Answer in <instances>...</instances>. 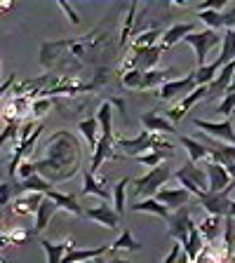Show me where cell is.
Here are the masks:
<instances>
[{"label":"cell","mask_w":235,"mask_h":263,"mask_svg":"<svg viewBox=\"0 0 235 263\" xmlns=\"http://www.w3.org/2000/svg\"><path fill=\"white\" fill-rule=\"evenodd\" d=\"M80 164V146L68 132H57L47 141V158L35 162V170L47 181H64L78 172Z\"/></svg>","instance_id":"6da1fadb"},{"label":"cell","mask_w":235,"mask_h":263,"mask_svg":"<svg viewBox=\"0 0 235 263\" xmlns=\"http://www.w3.org/2000/svg\"><path fill=\"white\" fill-rule=\"evenodd\" d=\"M174 176L179 179L181 188H186L191 195L195 197H203L205 193H209V179H207V172L200 170L195 162H184L179 170L174 172Z\"/></svg>","instance_id":"7a4b0ae2"},{"label":"cell","mask_w":235,"mask_h":263,"mask_svg":"<svg viewBox=\"0 0 235 263\" xmlns=\"http://www.w3.org/2000/svg\"><path fill=\"white\" fill-rule=\"evenodd\" d=\"M174 176V172H172L170 164H160V167H155V170H148L146 174L141 176V179L134 181V193H137L139 197H151L155 195V193L160 191V186H162L167 179H172Z\"/></svg>","instance_id":"3957f363"},{"label":"cell","mask_w":235,"mask_h":263,"mask_svg":"<svg viewBox=\"0 0 235 263\" xmlns=\"http://www.w3.org/2000/svg\"><path fill=\"white\" fill-rule=\"evenodd\" d=\"M221 40V35L216 31H209V28H205V31H195L191 33V35H186L184 38V43H188L193 47V52H195V61H197V68H203L205 64H207V54L209 49L216 47Z\"/></svg>","instance_id":"277c9868"},{"label":"cell","mask_w":235,"mask_h":263,"mask_svg":"<svg viewBox=\"0 0 235 263\" xmlns=\"http://www.w3.org/2000/svg\"><path fill=\"white\" fill-rule=\"evenodd\" d=\"M195 87H197L195 73H188V76L179 78V80L165 82L162 87L158 89V94H155V97H158L160 101H172V99H176V97L184 99V97H188V94H191Z\"/></svg>","instance_id":"5b68a950"},{"label":"cell","mask_w":235,"mask_h":263,"mask_svg":"<svg viewBox=\"0 0 235 263\" xmlns=\"http://www.w3.org/2000/svg\"><path fill=\"white\" fill-rule=\"evenodd\" d=\"M191 207H181L179 212L172 214L170 219V228H167V237H172V240H176L181 247L188 242V235H191Z\"/></svg>","instance_id":"8992f818"},{"label":"cell","mask_w":235,"mask_h":263,"mask_svg":"<svg viewBox=\"0 0 235 263\" xmlns=\"http://www.w3.org/2000/svg\"><path fill=\"white\" fill-rule=\"evenodd\" d=\"M193 125H195L197 129L212 134L214 139H221V141H226L228 146H235V127H233V120H230V118H224L221 122H209V120H200V118H195Z\"/></svg>","instance_id":"52a82bcc"},{"label":"cell","mask_w":235,"mask_h":263,"mask_svg":"<svg viewBox=\"0 0 235 263\" xmlns=\"http://www.w3.org/2000/svg\"><path fill=\"white\" fill-rule=\"evenodd\" d=\"M230 191H235V183H230L226 191L221 193H205L203 197H197L200 204L207 209V214H214V216H228V209H230Z\"/></svg>","instance_id":"ba28073f"},{"label":"cell","mask_w":235,"mask_h":263,"mask_svg":"<svg viewBox=\"0 0 235 263\" xmlns=\"http://www.w3.org/2000/svg\"><path fill=\"white\" fill-rule=\"evenodd\" d=\"M203 97H207V87H200V85H197V87L193 89V92L188 94V97H184L176 106H172V108L167 110V113H165V118H167V120H170L172 125H176V122H181L184 118H186V113H188V110H191L193 106H195Z\"/></svg>","instance_id":"9c48e42d"},{"label":"cell","mask_w":235,"mask_h":263,"mask_svg":"<svg viewBox=\"0 0 235 263\" xmlns=\"http://www.w3.org/2000/svg\"><path fill=\"white\" fill-rule=\"evenodd\" d=\"M205 172H207V179H209V193H221L233 183V176L228 174L224 164L219 162H212V160H205Z\"/></svg>","instance_id":"30bf717a"},{"label":"cell","mask_w":235,"mask_h":263,"mask_svg":"<svg viewBox=\"0 0 235 263\" xmlns=\"http://www.w3.org/2000/svg\"><path fill=\"white\" fill-rule=\"evenodd\" d=\"M85 219L97 221L99 226H104V228H109V230H115L118 223H120V214L104 202V204H97V207L85 209Z\"/></svg>","instance_id":"8fae6325"},{"label":"cell","mask_w":235,"mask_h":263,"mask_svg":"<svg viewBox=\"0 0 235 263\" xmlns=\"http://www.w3.org/2000/svg\"><path fill=\"white\" fill-rule=\"evenodd\" d=\"M153 197L158 200V202H162L170 212L172 209L179 212V209L186 207V202L191 200V193H188L186 188H162V191H158Z\"/></svg>","instance_id":"7c38bea8"},{"label":"cell","mask_w":235,"mask_h":263,"mask_svg":"<svg viewBox=\"0 0 235 263\" xmlns=\"http://www.w3.org/2000/svg\"><path fill=\"white\" fill-rule=\"evenodd\" d=\"M45 193H24V195H16L14 202H12V212L16 216H28V214H38V207L43 204Z\"/></svg>","instance_id":"4fadbf2b"},{"label":"cell","mask_w":235,"mask_h":263,"mask_svg":"<svg viewBox=\"0 0 235 263\" xmlns=\"http://www.w3.org/2000/svg\"><path fill=\"white\" fill-rule=\"evenodd\" d=\"M113 151H115V139H113V137H104V134H101V139H99V146H97V151H94V155H92V164H89V172H92V174H97L106 160L118 158Z\"/></svg>","instance_id":"5bb4252c"},{"label":"cell","mask_w":235,"mask_h":263,"mask_svg":"<svg viewBox=\"0 0 235 263\" xmlns=\"http://www.w3.org/2000/svg\"><path fill=\"white\" fill-rule=\"evenodd\" d=\"M233 78H235V61H230L228 66L221 68V73L214 78V82L207 87V99H216V97H221V94L228 92Z\"/></svg>","instance_id":"9a60e30c"},{"label":"cell","mask_w":235,"mask_h":263,"mask_svg":"<svg viewBox=\"0 0 235 263\" xmlns=\"http://www.w3.org/2000/svg\"><path fill=\"white\" fill-rule=\"evenodd\" d=\"M141 125L146 132H153V134H174L176 127L172 125L167 118L158 115V110H148L141 115Z\"/></svg>","instance_id":"2e32d148"},{"label":"cell","mask_w":235,"mask_h":263,"mask_svg":"<svg viewBox=\"0 0 235 263\" xmlns=\"http://www.w3.org/2000/svg\"><path fill=\"white\" fill-rule=\"evenodd\" d=\"M40 247H43L45 254H47V263H61V258L76 247V240H73V237H66L64 242L40 240Z\"/></svg>","instance_id":"e0dca14e"},{"label":"cell","mask_w":235,"mask_h":263,"mask_svg":"<svg viewBox=\"0 0 235 263\" xmlns=\"http://www.w3.org/2000/svg\"><path fill=\"white\" fill-rule=\"evenodd\" d=\"M111 252V245H99V247H92V249H76L73 247L71 252L66 254L61 258V263H82V261H94V258L104 256V254Z\"/></svg>","instance_id":"ac0fdd59"},{"label":"cell","mask_w":235,"mask_h":263,"mask_svg":"<svg viewBox=\"0 0 235 263\" xmlns=\"http://www.w3.org/2000/svg\"><path fill=\"white\" fill-rule=\"evenodd\" d=\"M134 52V57H137V64H139V71L148 73L153 71V66L160 61V57H162L165 47L162 45H155V47H146V49H132Z\"/></svg>","instance_id":"d6986e66"},{"label":"cell","mask_w":235,"mask_h":263,"mask_svg":"<svg viewBox=\"0 0 235 263\" xmlns=\"http://www.w3.org/2000/svg\"><path fill=\"white\" fill-rule=\"evenodd\" d=\"M57 212H59V204H57L52 197L45 195L43 204L38 207V214H35V226H33V233H35V235H40V233L47 228V223L52 221V216H55Z\"/></svg>","instance_id":"ffe728a7"},{"label":"cell","mask_w":235,"mask_h":263,"mask_svg":"<svg viewBox=\"0 0 235 263\" xmlns=\"http://www.w3.org/2000/svg\"><path fill=\"white\" fill-rule=\"evenodd\" d=\"M49 191H52V183L40 174H33L31 179H24L14 186V195H24V193H45L47 195Z\"/></svg>","instance_id":"44dd1931"},{"label":"cell","mask_w":235,"mask_h":263,"mask_svg":"<svg viewBox=\"0 0 235 263\" xmlns=\"http://www.w3.org/2000/svg\"><path fill=\"white\" fill-rule=\"evenodd\" d=\"M191 33H195V24L188 22V24H174L172 28H167L165 31V38L160 40V45H162L165 49H170L172 45L181 43V40L186 38V35H191Z\"/></svg>","instance_id":"7402d4cb"},{"label":"cell","mask_w":235,"mask_h":263,"mask_svg":"<svg viewBox=\"0 0 235 263\" xmlns=\"http://www.w3.org/2000/svg\"><path fill=\"white\" fill-rule=\"evenodd\" d=\"M174 68H153V71L143 73L141 80V89H160L165 82H170L172 76H174Z\"/></svg>","instance_id":"603a6c76"},{"label":"cell","mask_w":235,"mask_h":263,"mask_svg":"<svg viewBox=\"0 0 235 263\" xmlns=\"http://www.w3.org/2000/svg\"><path fill=\"white\" fill-rule=\"evenodd\" d=\"M80 193L82 195H97V197H101V200H109L111 197V191L106 188V181H97L89 170H85V174H82V191Z\"/></svg>","instance_id":"cb8c5ba5"},{"label":"cell","mask_w":235,"mask_h":263,"mask_svg":"<svg viewBox=\"0 0 235 263\" xmlns=\"http://www.w3.org/2000/svg\"><path fill=\"white\" fill-rule=\"evenodd\" d=\"M47 197H52L57 204H59V209H64V212L73 214V216H85V212H82V207L78 204L76 195H68V193H59V191H52L47 193Z\"/></svg>","instance_id":"d4e9b609"},{"label":"cell","mask_w":235,"mask_h":263,"mask_svg":"<svg viewBox=\"0 0 235 263\" xmlns=\"http://www.w3.org/2000/svg\"><path fill=\"white\" fill-rule=\"evenodd\" d=\"M130 209H132V212H146V214H155V216H160V219H165V221H170V219H172L170 209L165 207L162 202H158L155 197H146V200H141V202H134Z\"/></svg>","instance_id":"484cf974"},{"label":"cell","mask_w":235,"mask_h":263,"mask_svg":"<svg viewBox=\"0 0 235 263\" xmlns=\"http://www.w3.org/2000/svg\"><path fill=\"white\" fill-rule=\"evenodd\" d=\"M99 120L97 118H87V120H80L78 122V132H80L82 137H85V141H87V146H89V151H97V146H99Z\"/></svg>","instance_id":"4316f807"},{"label":"cell","mask_w":235,"mask_h":263,"mask_svg":"<svg viewBox=\"0 0 235 263\" xmlns=\"http://www.w3.org/2000/svg\"><path fill=\"white\" fill-rule=\"evenodd\" d=\"M181 146L188 151V158H191V162H205V160L209 158V148L205 146L203 141H195L193 137H181Z\"/></svg>","instance_id":"83f0119b"},{"label":"cell","mask_w":235,"mask_h":263,"mask_svg":"<svg viewBox=\"0 0 235 263\" xmlns=\"http://www.w3.org/2000/svg\"><path fill=\"white\" fill-rule=\"evenodd\" d=\"M205 249L203 245V233H200V228L197 226H191V235H188V242L184 245V254H186L188 261H195L197 256H200V252Z\"/></svg>","instance_id":"f1b7e54d"},{"label":"cell","mask_w":235,"mask_h":263,"mask_svg":"<svg viewBox=\"0 0 235 263\" xmlns=\"http://www.w3.org/2000/svg\"><path fill=\"white\" fill-rule=\"evenodd\" d=\"M200 233H203V237L207 242H214L216 237L221 235V216H214V214H207L203 221H200Z\"/></svg>","instance_id":"f546056e"},{"label":"cell","mask_w":235,"mask_h":263,"mask_svg":"<svg viewBox=\"0 0 235 263\" xmlns=\"http://www.w3.org/2000/svg\"><path fill=\"white\" fill-rule=\"evenodd\" d=\"M111 101H104L97 110V120L101 125V134L104 137H113V108H111Z\"/></svg>","instance_id":"4dcf8cb0"},{"label":"cell","mask_w":235,"mask_h":263,"mask_svg":"<svg viewBox=\"0 0 235 263\" xmlns=\"http://www.w3.org/2000/svg\"><path fill=\"white\" fill-rule=\"evenodd\" d=\"M118 249H127V252H139V249H141V245H139V242L132 237V230L130 228L122 230V235L118 237L113 245H111V252L109 254H115Z\"/></svg>","instance_id":"1f68e13d"},{"label":"cell","mask_w":235,"mask_h":263,"mask_svg":"<svg viewBox=\"0 0 235 263\" xmlns=\"http://www.w3.org/2000/svg\"><path fill=\"white\" fill-rule=\"evenodd\" d=\"M162 35L160 28H151V31H143L141 35H137V40L132 43V49H146V47H155L158 38Z\"/></svg>","instance_id":"d6a6232c"},{"label":"cell","mask_w":235,"mask_h":263,"mask_svg":"<svg viewBox=\"0 0 235 263\" xmlns=\"http://www.w3.org/2000/svg\"><path fill=\"white\" fill-rule=\"evenodd\" d=\"M35 233L33 230H24V228H16V230H5L3 233V245L10 247V245H24L28 237H33Z\"/></svg>","instance_id":"836d02e7"},{"label":"cell","mask_w":235,"mask_h":263,"mask_svg":"<svg viewBox=\"0 0 235 263\" xmlns=\"http://www.w3.org/2000/svg\"><path fill=\"white\" fill-rule=\"evenodd\" d=\"M167 155H172L170 151H151V153H143V155H137V162L139 164H146V167H151V170H155V167H160L162 164V160L167 158Z\"/></svg>","instance_id":"e575fe53"},{"label":"cell","mask_w":235,"mask_h":263,"mask_svg":"<svg viewBox=\"0 0 235 263\" xmlns=\"http://www.w3.org/2000/svg\"><path fill=\"white\" fill-rule=\"evenodd\" d=\"M127 183H130L127 179H120V181H118V186L113 188V209L120 214V216L125 214V209H127V207H125V191H127Z\"/></svg>","instance_id":"d590c367"},{"label":"cell","mask_w":235,"mask_h":263,"mask_svg":"<svg viewBox=\"0 0 235 263\" xmlns=\"http://www.w3.org/2000/svg\"><path fill=\"white\" fill-rule=\"evenodd\" d=\"M197 16L203 19V24H207L209 31H219V28L224 26V14H221V12L205 10V12H197Z\"/></svg>","instance_id":"8d00e7d4"},{"label":"cell","mask_w":235,"mask_h":263,"mask_svg":"<svg viewBox=\"0 0 235 263\" xmlns=\"http://www.w3.org/2000/svg\"><path fill=\"white\" fill-rule=\"evenodd\" d=\"M141 80H143V71H139V68L122 73V85L127 89H141Z\"/></svg>","instance_id":"74e56055"},{"label":"cell","mask_w":235,"mask_h":263,"mask_svg":"<svg viewBox=\"0 0 235 263\" xmlns=\"http://www.w3.org/2000/svg\"><path fill=\"white\" fill-rule=\"evenodd\" d=\"M137 3H132L130 5V12H127V19L122 24V31H120V47L127 45V38H130V31H132V24H134V12H137Z\"/></svg>","instance_id":"f35d334b"},{"label":"cell","mask_w":235,"mask_h":263,"mask_svg":"<svg viewBox=\"0 0 235 263\" xmlns=\"http://www.w3.org/2000/svg\"><path fill=\"white\" fill-rule=\"evenodd\" d=\"M235 110V92H228L224 99H221L219 104V113L224 115V118H230V113Z\"/></svg>","instance_id":"ab89813d"},{"label":"cell","mask_w":235,"mask_h":263,"mask_svg":"<svg viewBox=\"0 0 235 263\" xmlns=\"http://www.w3.org/2000/svg\"><path fill=\"white\" fill-rule=\"evenodd\" d=\"M49 108H52V99H47V97H40V99H35V101H33V113H31V115H35V118H40V115H45Z\"/></svg>","instance_id":"60d3db41"},{"label":"cell","mask_w":235,"mask_h":263,"mask_svg":"<svg viewBox=\"0 0 235 263\" xmlns=\"http://www.w3.org/2000/svg\"><path fill=\"white\" fill-rule=\"evenodd\" d=\"M33 174H38V170H35V162H31V160H24L22 167H19V179H31Z\"/></svg>","instance_id":"b9f144b4"},{"label":"cell","mask_w":235,"mask_h":263,"mask_svg":"<svg viewBox=\"0 0 235 263\" xmlns=\"http://www.w3.org/2000/svg\"><path fill=\"white\" fill-rule=\"evenodd\" d=\"M59 10L64 12L66 16H68V22H71V24H76V26L80 24V16H78V12L73 10V7L68 5V3H59Z\"/></svg>","instance_id":"7bdbcfd3"},{"label":"cell","mask_w":235,"mask_h":263,"mask_svg":"<svg viewBox=\"0 0 235 263\" xmlns=\"http://www.w3.org/2000/svg\"><path fill=\"white\" fill-rule=\"evenodd\" d=\"M226 7V0H212V3H203L197 7V12H205V10H214V12H221Z\"/></svg>","instance_id":"ee69618b"},{"label":"cell","mask_w":235,"mask_h":263,"mask_svg":"<svg viewBox=\"0 0 235 263\" xmlns=\"http://www.w3.org/2000/svg\"><path fill=\"white\" fill-rule=\"evenodd\" d=\"M179 256H181V245L176 242V245H172L170 254H167V258H165L162 263H179Z\"/></svg>","instance_id":"f6af8a7d"},{"label":"cell","mask_w":235,"mask_h":263,"mask_svg":"<svg viewBox=\"0 0 235 263\" xmlns=\"http://www.w3.org/2000/svg\"><path fill=\"white\" fill-rule=\"evenodd\" d=\"M7 202H10V186H7V183H3V204L7 207Z\"/></svg>","instance_id":"bcb514c9"},{"label":"cell","mask_w":235,"mask_h":263,"mask_svg":"<svg viewBox=\"0 0 235 263\" xmlns=\"http://www.w3.org/2000/svg\"><path fill=\"white\" fill-rule=\"evenodd\" d=\"M12 82H14V73H12V76H10V78H7V80H5V82H3V94H7V87H10Z\"/></svg>","instance_id":"7dc6e473"},{"label":"cell","mask_w":235,"mask_h":263,"mask_svg":"<svg viewBox=\"0 0 235 263\" xmlns=\"http://www.w3.org/2000/svg\"><path fill=\"white\" fill-rule=\"evenodd\" d=\"M228 216L235 221V200H230V209H228Z\"/></svg>","instance_id":"c3c4849f"},{"label":"cell","mask_w":235,"mask_h":263,"mask_svg":"<svg viewBox=\"0 0 235 263\" xmlns=\"http://www.w3.org/2000/svg\"><path fill=\"white\" fill-rule=\"evenodd\" d=\"M109 263H130V261H125V258H118V256H113Z\"/></svg>","instance_id":"681fc988"},{"label":"cell","mask_w":235,"mask_h":263,"mask_svg":"<svg viewBox=\"0 0 235 263\" xmlns=\"http://www.w3.org/2000/svg\"><path fill=\"white\" fill-rule=\"evenodd\" d=\"M87 263H94V261H87Z\"/></svg>","instance_id":"f907efd6"}]
</instances>
